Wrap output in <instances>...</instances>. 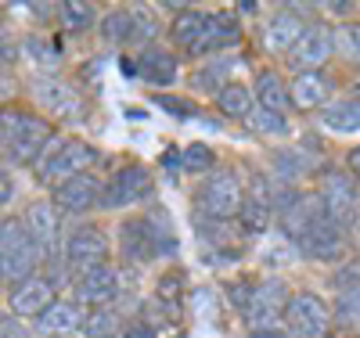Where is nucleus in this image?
Instances as JSON below:
<instances>
[{
  "instance_id": "obj_1",
  "label": "nucleus",
  "mask_w": 360,
  "mask_h": 338,
  "mask_svg": "<svg viewBox=\"0 0 360 338\" xmlns=\"http://www.w3.org/2000/svg\"><path fill=\"white\" fill-rule=\"evenodd\" d=\"M285 234L299 245V252L310 259H339L346 252V238L335 220H328L321 198H299L285 209Z\"/></svg>"
},
{
  "instance_id": "obj_2",
  "label": "nucleus",
  "mask_w": 360,
  "mask_h": 338,
  "mask_svg": "<svg viewBox=\"0 0 360 338\" xmlns=\"http://www.w3.org/2000/svg\"><path fill=\"white\" fill-rule=\"evenodd\" d=\"M4 126V159L15 162V166H29V162H40L47 155V141H51V130L47 122L29 115V112H4L0 119Z\"/></svg>"
},
{
  "instance_id": "obj_3",
  "label": "nucleus",
  "mask_w": 360,
  "mask_h": 338,
  "mask_svg": "<svg viewBox=\"0 0 360 338\" xmlns=\"http://www.w3.org/2000/svg\"><path fill=\"white\" fill-rule=\"evenodd\" d=\"M195 205H198L202 216H209L213 223L234 220L238 212H242V205H245V191H242L238 173L234 169H213L202 180V188L195 195Z\"/></svg>"
},
{
  "instance_id": "obj_4",
  "label": "nucleus",
  "mask_w": 360,
  "mask_h": 338,
  "mask_svg": "<svg viewBox=\"0 0 360 338\" xmlns=\"http://www.w3.org/2000/svg\"><path fill=\"white\" fill-rule=\"evenodd\" d=\"M37 263H40V252H37L33 238H29L25 223L4 220V230H0V278L8 285H22L33 278Z\"/></svg>"
},
{
  "instance_id": "obj_5",
  "label": "nucleus",
  "mask_w": 360,
  "mask_h": 338,
  "mask_svg": "<svg viewBox=\"0 0 360 338\" xmlns=\"http://www.w3.org/2000/svg\"><path fill=\"white\" fill-rule=\"evenodd\" d=\"M90 159H94V148L69 137V141H58L47 155L40 159L37 173H40V180H47V183H65V180L79 176Z\"/></svg>"
},
{
  "instance_id": "obj_6",
  "label": "nucleus",
  "mask_w": 360,
  "mask_h": 338,
  "mask_svg": "<svg viewBox=\"0 0 360 338\" xmlns=\"http://www.w3.org/2000/svg\"><path fill=\"white\" fill-rule=\"evenodd\" d=\"M285 317H288V334H295V338H328V327H332L324 299L314 292L292 295L285 306Z\"/></svg>"
},
{
  "instance_id": "obj_7",
  "label": "nucleus",
  "mask_w": 360,
  "mask_h": 338,
  "mask_svg": "<svg viewBox=\"0 0 360 338\" xmlns=\"http://www.w3.org/2000/svg\"><path fill=\"white\" fill-rule=\"evenodd\" d=\"M25 230L33 238L40 259H58V249H65L62 238H58V209L54 202H33L25 209Z\"/></svg>"
},
{
  "instance_id": "obj_8",
  "label": "nucleus",
  "mask_w": 360,
  "mask_h": 338,
  "mask_svg": "<svg viewBox=\"0 0 360 338\" xmlns=\"http://www.w3.org/2000/svg\"><path fill=\"white\" fill-rule=\"evenodd\" d=\"M335 51H339L335 47V29H328V25H307V33L299 37V44L288 54V61H292V69L310 72V69L324 65V61L332 58Z\"/></svg>"
},
{
  "instance_id": "obj_9",
  "label": "nucleus",
  "mask_w": 360,
  "mask_h": 338,
  "mask_svg": "<svg viewBox=\"0 0 360 338\" xmlns=\"http://www.w3.org/2000/svg\"><path fill=\"white\" fill-rule=\"evenodd\" d=\"M62 252H65V263H69L72 270L86 273V270H94V266H105V259H108V241H105V234L94 230V227H79V230L69 234V241H65Z\"/></svg>"
},
{
  "instance_id": "obj_10",
  "label": "nucleus",
  "mask_w": 360,
  "mask_h": 338,
  "mask_svg": "<svg viewBox=\"0 0 360 338\" xmlns=\"http://www.w3.org/2000/svg\"><path fill=\"white\" fill-rule=\"evenodd\" d=\"M324 212H328V220H335L339 227L353 223L356 216V188L342 176V173H328L324 183H321V191H317Z\"/></svg>"
},
{
  "instance_id": "obj_11",
  "label": "nucleus",
  "mask_w": 360,
  "mask_h": 338,
  "mask_svg": "<svg viewBox=\"0 0 360 338\" xmlns=\"http://www.w3.org/2000/svg\"><path fill=\"white\" fill-rule=\"evenodd\" d=\"M148 195H152V173H148L144 166H123L105 188V205L123 209V205H134Z\"/></svg>"
},
{
  "instance_id": "obj_12",
  "label": "nucleus",
  "mask_w": 360,
  "mask_h": 338,
  "mask_svg": "<svg viewBox=\"0 0 360 338\" xmlns=\"http://www.w3.org/2000/svg\"><path fill=\"white\" fill-rule=\"evenodd\" d=\"M98 202H105V188L98 183V176H90V173H79V176L54 188V209L58 212H86Z\"/></svg>"
},
{
  "instance_id": "obj_13",
  "label": "nucleus",
  "mask_w": 360,
  "mask_h": 338,
  "mask_svg": "<svg viewBox=\"0 0 360 338\" xmlns=\"http://www.w3.org/2000/svg\"><path fill=\"white\" fill-rule=\"evenodd\" d=\"M8 302H11L15 317H40V313H47L54 306V285L47 278H29V281L11 288Z\"/></svg>"
},
{
  "instance_id": "obj_14",
  "label": "nucleus",
  "mask_w": 360,
  "mask_h": 338,
  "mask_svg": "<svg viewBox=\"0 0 360 338\" xmlns=\"http://www.w3.org/2000/svg\"><path fill=\"white\" fill-rule=\"evenodd\" d=\"M115 295H119V278H115L112 266H94V270L79 273V281H76L79 302L94 306V310H105L108 302H115Z\"/></svg>"
},
{
  "instance_id": "obj_15",
  "label": "nucleus",
  "mask_w": 360,
  "mask_h": 338,
  "mask_svg": "<svg viewBox=\"0 0 360 338\" xmlns=\"http://www.w3.org/2000/svg\"><path fill=\"white\" fill-rule=\"evenodd\" d=\"M303 33H307V25H303V18H299V11L285 8V11H278L274 18L266 22V29H263V47H266L270 54H285V51L292 54Z\"/></svg>"
},
{
  "instance_id": "obj_16",
  "label": "nucleus",
  "mask_w": 360,
  "mask_h": 338,
  "mask_svg": "<svg viewBox=\"0 0 360 338\" xmlns=\"http://www.w3.org/2000/svg\"><path fill=\"white\" fill-rule=\"evenodd\" d=\"M281 302L288 306V299H285V285H281V281H263V285H252L249 306H245L242 313L249 317V324H256V327H270V320L281 313Z\"/></svg>"
},
{
  "instance_id": "obj_17",
  "label": "nucleus",
  "mask_w": 360,
  "mask_h": 338,
  "mask_svg": "<svg viewBox=\"0 0 360 338\" xmlns=\"http://www.w3.org/2000/svg\"><path fill=\"white\" fill-rule=\"evenodd\" d=\"M33 94L37 101L51 112V115H62V119H72L79 112V98H76V90L65 86L62 79H54V76H40L33 83Z\"/></svg>"
},
{
  "instance_id": "obj_18",
  "label": "nucleus",
  "mask_w": 360,
  "mask_h": 338,
  "mask_svg": "<svg viewBox=\"0 0 360 338\" xmlns=\"http://www.w3.org/2000/svg\"><path fill=\"white\" fill-rule=\"evenodd\" d=\"M242 40V29H238V18L234 15H224V11H213L205 22V33L195 47V54H205V51H224V47H234Z\"/></svg>"
},
{
  "instance_id": "obj_19",
  "label": "nucleus",
  "mask_w": 360,
  "mask_h": 338,
  "mask_svg": "<svg viewBox=\"0 0 360 338\" xmlns=\"http://www.w3.org/2000/svg\"><path fill=\"white\" fill-rule=\"evenodd\" d=\"M137 72L152 83V86H169L176 79V58L162 47H144L141 61H137Z\"/></svg>"
},
{
  "instance_id": "obj_20",
  "label": "nucleus",
  "mask_w": 360,
  "mask_h": 338,
  "mask_svg": "<svg viewBox=\"0 0 360 338\" xmlns=\"http://www.w3.org/2000/svg\"><path fill=\"white\" fill-rule=\"evenodd\" d=\"M79 327V313L72 302H54L47 313L37 317V334L40 338H69Z\"/></svg>"
},
{
  "instance_id": "obj_21",
  "label": "nucleus",
  "mask_w": 360,
  "mask_h": 338,
  "mask_svg": "<svg viewBox=\"0 0 360 338\" xmlns=\"http://www.w3.org/2000/svg\"><path fill=\"white\" fill-rule=\"evenodd\" d=\"M328 101V79L321 72H299L292 79V105L299 112H310V108H321Z\"/></svg>"
},
{
  "instance_id": "obj_22",
  "label": "nucleus",
  "mask_w": 360,
  "mask_h": 338,
  "mask_svg": "<svg viewBox=\"0 0 360 338\" xmlns=\"http://www.w3.org/2000/svg\"><path fill=\"white\" fill-rule=\"evenodd\" d=\"M321 119L332 134H360V101L356 98L332 101V105H324Z\"/></svg>"
},
{
  "instance_id": "obj_23",
  "label": "nucleus",
  "mask_w": 360,
  "mask_h": 338,
  "mask_svg": "<svg viewBox=\"0 0 360 338\" xmlns=\"http://www.w3.org/2000/svg\"><path fill=\"white\" fill-rule=\"evenodd\" d=\"M252 101H256V98H252V90H249L245 83H224V90L217 94V108H220L227 119H249V115L256 112Z\"/></svg>"
},
{
  "instance_id": "obj_24",
  "label": "nucleus",
  "mask_w": 360,
  "mask_h": 338,
  "mask_svg": "<svg viewBox=\"0 0 360 338\" xmlns=\"http://www.w3.org/2000/svg\"><path fill=\"white\" fill-rule=\"evenodd\" d=\"M256 98H259V108L281 112V115L292 108V90H285V83L278 79V72H259V79H256Z\"/></svg>"
},
{
  "instance_id": "obj_25",
  "label": "nucleus",
  "mask_w": 360,
  "mask_h": 338,
  "mask_svg": "<svg viewBox=\"0 0 360 338\" xmlns=\"http://www.w3.org/2000/svg\"><path fill=\"white\" fill-rule=\"evenodd\" d=\"M205 22H209L205 11H195V8L180 11L176 22H173V40L184 47V51L195 54V47H198V40H202V33H205Z\"/></svg>"
},
{
  "instance_id": "obj_26",
  "label": "nucleus",
  "mask_w": 360,
  "mask_h": 338,
  "mask_svg": "<svg viewBox=\"0 0 360 338\" xmlns=\"http://www.w3.org/2000/svg\"><path fill=\"white\" fill-rule=\"evenodd\" d=\"M134 22H137V15L134 11H123V8L105 15V22H101L105 44H134Z\"/></svg>"
},
{
  "instance_id": "obj_27",
  "label": "nucleus",
  "mask_w": 360,
  "mask_h": 338,
  "mask_svg": "<svg viewBox=\"0 0 360 338\" xmlns=\"http://www.w3.org/2000/svg\"><path fill=\"white\" fill-rule=\"evenodd\" d=\"M238 223H242L249 234H263L270 227V205L263 198H245L242 212H238Z\"/></svg>"
},
{
  "instance_id": "obj_28",
  "label": "nucleus",
  "mask_w": 360,
  "mask_h": 338,
  "mask_svg": "<svg viewBox=\"0 0 360 338\" xmlns=\"http://www.w3.org/2000/svg\"><path fill=\"white\" fill-rule=\"evenodd\" d=\"M249 126L263 137H285L288 134V119L281 112H270V108H256L249 115Z\"/></svg>"
},
{
  "instance_id": "obj_29",
  "label": "nucleus",
  "mask_w": 360,
  "mask_h": 338,
  "mask_svg": "<svg viewBox=\"0 0 360 338\" xmlns=\"http://www.w3.org/2000/svg\"><path fill=\"white\" fill-rule=\"evenodd\" d=\"M335 47L346 61L360 65V22H346V25L335 29Z\"/></svg>"
},
{
  "instance_id": "obj_30",
  "label": "nucleus",
  "mask_w": 360,
  "mask_h": 338,
  "mask_svg": "<svg viewBox=\"0 0 360 338\" xmlns=\"http://www.w3.org/2000/svg\"><path fill=\"white\" fill-rule=\"evenodd\" d=\"M83 331H86V338H115V331H119V317H115L112 310H94V313L86 317Z\"/></svg>"
},
{
  "instance_id": "obj_31",
  "label": "nucleus",
  "mask_w": 360,
  "mask_h": 338,
  "mask_svg": "<svg viewBox=\"0 0 360 338\" xmlns=\"http://www.w3.org/2000/svg\"><path fill=\"white\" fill-rule=\"evenodd\" d=\"M213 151H209V144H188L184 155H180V166H184L188 173H209L213 169Z\"/></svg>"
},
{
  "instance_id": "obj_32",
  "label": "nucleus",
  "mask_w": 360,
  "mask_h": 338,
  "mask_svg": "<svg viewBox=\"0 0 360 338\" xmlns=\"http://www.w3.org/2000/svg\"><path fill=\"white\" fill-rule=\"evenodd\" d=\"M227 69H231V61L227 58H217V61H209V65H202L198 69V76H195V86L198 90H217V94H220V79L227 76Z\"/></svg>"
},
{
  "instance_id": "obj_33",
  "label": "nucleus",
  "mask_w": 360,
  "mask_h": 338,
  "mask_svg": "<svg viewBox=\"0 0 360 338\" xmlns=\"http://www.w3.org/2000/svg\"><path fill=\"white\" fill-rule=\"evenodd\" d=\"M58 18H62V25H65V29H86V25H94V8L69 0V4L58 8Z\"/></svg>"
},
{
  "instance_id": "obj_34",
  "label": "nucleus",
  "mask_w": 360,
  "mask_h": 338,
  "mask_svg": "<svg viewBox=\"0 0 360 338\" xmlns=\"http://www.w3.org/2000/svg\"><path fill=\"white\" fill-rule=\"evenodd\" d=\"M339 313L342 320H360V288H346L339 295Z\"/></svg>"
},
{
  "instance_id": "obj_35",
  "label": "nucleus",
  "mask_w": 360,
  "mask_h": 338,
  "mask_svg": "<svg viewBox=\"0 0 360 338\" xmlns=\"http://www.w3.org/2000/svg\"><path fill=\"white\" fill-rule=\"evenodd\" d=\"M278 169H285V176H303L310 169V162L299 151H285V155H278Z\"/></svg>"
},
{
  "instance_id": "obj_36",
  "label": "nucleus",
  "mask_w": 360,
  "mask_h": 338,
  "mask_svg": "<svg viewBox=\"0 0 360 338\" xmlns=\"http://www.w3.org/2000/svg\"><path fill=\"white\" fill-rule=\"evenodd\" d=\"M152 37H155V18L137 15V22H134V44H152Z\"/></svg>"
},
{
  "instance_id": "obj_37",
  "label": "nucleus",
  "mask_w": 360,
  "mask_h": 338,
  "mask_svg": "<svg viewBox=\"0 0 360 338\" xmlns=\"http://www.w3.org/2000/svg\"><path fill=\"white\" fill-rule=\"evenodd\" d=\"M25 54L33 61H40V65H54V51H47L44 40H25Z\"/></svg>"
},
{
  "instance_id": "obj_38",
  "label": "nucleus",
  "mask_w": 360,
  "mask_h": 338,
  "mask_svg": "<svg viewBox=\"0 0 360 338\" xmlns=\"http://www.w3.org/2000/svg\"><path fill=\"white\" fill-rule=\"evenodd\" d=\"M249 338H288V331H281V327H274V324H270V327H256Z\"/></svg>"
},
{
  "instance_id": "obj_39",
  "label": "nucleus",
  "mask_w": 360,
  "mask_h": 338,
  "mask_svg": "<svg viewBox=\"0 0 360 338\" xmlns=\"http://www.w3.org/2000/svg\"><path fill=\"white\" fill-rule=\"evenodd\" d=\"M0 331H4V338H29V334H25L15 320H8V317H4V324H0Z\"/></svg>"
},
{
  "instance_id": "obj_40",
  "label": "nucleus",
  "mask_w": 360,
  "mask_h": 338,
  "mask_svg": "<svg viewBox=\"0 0 360 338\" xmlns=\"http://www.w3.org/2000/svg\"><path fill=\"white\" fill-rule=\"evenodd\" d=\"M346 166H349V173H353V176H360V148H353L349 155H346Z\"/></svg>"
},
{
  "instance_id": "obj_41",
  "label": "nucleus",
  "mask_w": 360,
  "mask_h": 338,
  "mask_svg": "<svg viewBox=\"0 0 360 338\" xmlns=\"http://www.w3.org/2000/svg\"><path fill=\"white\" fill-rule=\"evenodd\" d=\"M11 191H15V183H11V180H8V173H4V195H0V202H4V205H8Z\"/></svg>"
},
{
  "instance_id": "obj_42",
  "label": "nucleus",
  "mask_w": 360,
  "mask_h": 338,
  "mask_svg": "<svg viewBox=\"0 0 360 338\" xmlns=\"http://www.w3.org/2000/svg\"><path fill=\"white\" fill-rule=\"evenodd\" d=\"M144 331H148V327H130L127 338H152V334H144Z\"/></svg>"
},
{
  "instance_id": "obj_43",
  "label": "nucleus",
  "mask_w": 360,
  "mask_h": 338,
  "mask_svg": "<svg viewBox=\"0 0 360 338\" xmlns=\"http://www.w3.org/2000/svg\"><path fill=\"white\" fill-rule=\"evenodd\" d=\"M353 98H356V101H360V86H356V94H353Z\"/></svg>"
}]
</instances>
